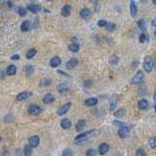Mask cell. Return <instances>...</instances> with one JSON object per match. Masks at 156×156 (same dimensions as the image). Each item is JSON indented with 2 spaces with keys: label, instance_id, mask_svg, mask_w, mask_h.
<instances>
[{
  "label": "cell",
  "instance_id": "cell-1",
  "mask_svg": "<svg viewBox=\"0 0 156 156\" xmlns=\"http://www.w3.org/2000/svg\"><path fill=\"white\" fill-rule=\"evenodd\" d=\"M153 66H154V63L152 62V59L149 57V56H146L144 58V62H143V69L144 71L147 72V73H150L153 69Z\"/></svg>",
  "mask_w": 156,
  "mask_h": 156
},
{
  "label": "cell",
  "instance_id": "cell-2",
  "mask_svg": "<svg viewBox=\"0 0 156 156\" xmlns=\"http://www.w3.org/2000/svg\"><path fill=\"white\" fill-rule=\"evenodd\" d=\"M71 106H72V103L67 102L66 104H64V105H62L61 107L59 108L58 111H57V114H58L59 116H63V115H65V114L70 110Z\"/></svg>",
  "mask_w": 156,
  "mask_h": 156
},
{
  "label": "cell",
  "instance_id": "cell-3",
  "mask_svg": "<svg viewBox=\"0 0 156 156\" xmlns=\"http://www.w3.org/2000/svg\"><path fill=\"white\" fill-rule=\"evenodd\" d=\"M144 75L142 73V71H137V73L135 75V77L132 79V84H137V83H141L143 80Z\"/></svg>",
  "mask_w": 156,
  "mask_h": 156
},
{
  "label": "cell",
  "instance_id": "cell-4",
  "mask_svg": "<svg viewBox=\"0 0 156 156\" xmlns=\"http://www.w3.org/2000/svg\"><path fill=\"white\" fill-rule=\"evenodd\" d=\"M130 129H131V126H130V127H127V126H125V127H121L120 128V130H119V132H118L119 137H122V138L127 137L128 135H129V132H130Z\"/></svg>",
  "mask_w": 156,
  "mask_h": 156
},
{
  "label": "cell",
  "instance_id": "cell-5",
  "mask_svg": "<svg viewBox=\"0 0 156 156\" xmlns=\"http://www.w3.org/2000/svg\"><path fill=\"white\" fill-rule=\"evenodd\" d=\"M28 112H29V115H33V116H36L40 113V107L37 106V105H30L28 109Z\"/></svg>",
  "mask_w": 156,
  "mask_h": 156
},
{
  "label": "cell",
  "instance_id": "cell-6",
  "mask_svg": "<svg viewBox=\"0 0 156 156\" xmlns=\"http://www.w3.org/2000/svg\"><path fill=\"white\" fill-rule=\"evenodd\" d=\"M130 13L132 17H136L137 14V6L135 0H132L130 3Z\"/></svg>",
  "mask_w": 156,
  "mask_h": 156
},
{
  "label": "cell",
  "instance_id": "cell-7",
  "mask_svg": "<svg viewBox=\"0 0 156 156\" xmlns=\"http://www.w3.org/2000/svg\"><path fill=\"white\" fill-rule=\"evenodd\" d=\"M80 15H81V17L84 20H89L90 18H91L90 10L88 9V8H83V9L80 12Z\"/></svg>",
  "mask_w": 156,
  "mask_h": 156
},
{
  "label": "cell",
  "instance_id": "cell-8",
  "mask_svg": "<svg viewBox=\"0 0 156 156\" xmlns=\"http://www.w3.org/2000/svg\"><path fill=\"white\" fill-rule=\"evenodd\" d=\"M95 131L94 130H90V131H88V132H83V134H80L79 136L76 137V141H83L84 138H87L88 137H89L90 135H92V132H94Z\"/></svg>",
  "mask_w": 156,
  "mask_h": 156
},
{
  "label": "cell",
  "instance_id": "cell-9",
  "mask_svg": "<svg viewBox=\"0 0 156 156\" xmlns=\"http://www.w3.org/2000/svg\"><path fill=\"white\" fill-rule=\"evenodd\" d=\"M30 95H32V92H29V91H23V92L19 93L17 95V100L18 101H23V100L28 99Z\"/></svg>",
  "mask_w": 156,
  "mask_h": 156
},
{
  "label": "cell",
  "instance_id": "cell-10",
  "mask_svg": "<svg viewBox=\"0 0 156 156\" xmlns=\"http://www.w3.org/2000/svg\"><path fill=\"white\" fill-rule=\"evenodd\" d=\"M71 11H72V7L70 5H64L61 10V14L64 17H69L71 15Z\"/></svg>",
  "mask_w": 156,
  "mask_h": 156
},
{
  "label": "cell",
  "instance_id": "cell-11",
  "mask_svg": "<svg viewBox=\"0 0 156 156\" xmlns=\"http://www.w3.org/2000/svg\"><path fill=\"white\" fill-rule=\"evenodd\" d=\"M54 100H55V97H54L53 94H51V93H46V94L44 95L43 102L45 103V104H51L52 102H54Z\"/></svg>",
  "mask_w": 156,
  "mask_h": 156
},
{
  "label": "cell",
  "instance_id": "cell-12",
  "mask_svg": "<svg viewBox=\"0 0 156 156\" xmlns=\"http://www.w3.org/2000/svg\"><path fill=\"white\" fill-rule=\"evenodd\" d=\"M78 64H79L78 59L72 58L71 60H69L68 62H67V64H66V67H67L68 69H74V68H76V67L78 66Z\"/></svg>",
  "mask_w": 156,
  "mask_h": 156
},
{
  "label": "cell",
  "instance_id": "cell-13",
  "mask_svg": "<svg viewBox=\"0 0 156 156\" xmlns=\"http://www.w3.org/2000/svg\"><path fill=\"white\" fill-rule=\"evenodd\" d=\"M60 64H61V59L58 56H55L50 60V66L52 68H57L58 66H60Z\"/></svg>",
  "mask_w": 156,
  "mask_h": 156
},
{
  "label": "cell",
  "instance_id": "cell-14",
  "mask_svg": "<svg viewBox=\"0 0 156 156\" xmlns=\"http://www.w3.org/2000/svg\"><path fill=\"white\" fill-rule=\"evenodd\" d=\"M98 150H99V153L101 154V155H104V154H106L109 150V145H108L107 143H101L99 147H98Z\"/></svg>",
  "mask_w": 156,
  "mask_h": 156
},
{
  "label": "cell",
  "instance_id": "cell-15",
  "mask_svg": "<svg viewBox=\"0 0 156 156\" xmlns=\"http://www.w3.org/2000/svg\"><path fill=\"white\" fill-rule=\"evenodd\" d=\"M27 9L29 10V11H30L32 13H37V12L40 11L41 8H40V6L37 4H29V5H28Z\"/></svg>",
  "mask_w": 156,
  "mask_h": 156
},
{
  "label": "cell",
  "instance_id": "cell-16",
  "mask_svg": "<svg viewBox=\"0 0 156 156\" xmlns=\"http://www.w3.org/2000/svg\"><path fill=\"white\" fill-rule=\"evenodd\" d=\"M16 73H17V67L14 65H9L6 69V74L8 76H14Z\"/></svg>",
  "mask_w": 156,
  "mask_h": 156
},
{
  "label": "cell",
  "instance_id": "cell-17",
  "mask_svg": "<svg viewBox=\"0 0 156 156\" xmlns=\"http://www.w3.org/2000/svg\"><path fill=\"white\" fill-rule=\"evenodd\" d=\"M137 107L139 108L141 110H145L148 107V101H147L146 99H141L137 102Z\"/></svg>",
  "mask_w": 156,
  "mask_h": 156
},
{
  "label": "cell",
  "instance_id": "cell-18",
  "mask_svg": "<svg viewBox=\"0 0 156 156\" xmlns=\"http://www.w3.org/2000/svg\"><path fill=\"white\" fill-rule=\"evenodd\" d=\"M29 144L33 147H36L39 144V137L37 136H34V137H29Z\"/></svg>",
  "mask_w": 156,
  "mask_h": 156
},
{
  "label": "cell",
  "instance_id": "cell-19",
  "mask_svg": "<svg viewBox=\"0 0 156 156\" xmlns=\"http://www.w3.org/2000/svg\"><path fill=\"white\" fill-rule=\"evenodd\" d=\"M84 104H85L87 106H89V107L95 106V105L97 104V98H94V97L88 98V99L84 101Z\"/></svg>",
  "mask_w": 156,
  "mask_h": 156
},
{
  "label": "cell",
  "instance_id": "cell-20",
  "mask_svg": "<svg viewBox=\"0 0 156 156\" xmlns=\"http://www.w3.org/2000/svg\"><path fill=\"white\" fill-rule=\"evenodd\" d=\"M71 126H72V123L69 119H63L61 121V127L63 128L64 130H68L71 128Z\"/></svg>",
  "mask_w": 156,
  "mask_h": 156
},
{
  "label": "cell",
  "instance_id": "cell-21",
  "mask_svg": "<svg viewBox=\"0 0 156 156\" xmlns=\"http://www.w3.org/2000/svg\"><path fill=\"white\" fill-rule=\"evenodd\" d=\"M30 28V22H29V20H27V21H24L22 25H21V30L22 32H28Z\"/></svg>",
  "mask_w": 156,
  "mask_h": 156
},
{
  "label": "cell",
  "instance_id": "cell-22",
  "mask_svg": "<svg viewBox=\"0 0 156 156\" xmlns=\"http://www.w3.org/2000/svg\"><path fill=\"white\" fill-rule=\"evenodd\" d=\"M57 89H58V91L60 93H64L66 92V91H68L69 87L67 83H60L58 85V88H57Z\"/></svg>",
  "mask_w": 156,
  "mask_h": 156
},
{
  "label": "cell",
  "instance_id": "cell-23",
  "mask_svg": "<svg viewBox=\"0 0 156 156\" xmlns=\"http://www.w3.org/2000/svg\"><path fill=\"white\" fill-rule=\"evenodd\" d=\"M84 127H85V121L84 120H80L76 125V130L78 132H81V131H83Z\"/></svg>",
  "mask_w": 156,
  "mask_h": 156
},
{
  "label": "cell",
  "instance_id": "cell-24",
  "mask_svg": "<svg viewBox=\"0 0 156 156\" xmlns=\"http://www.w3.org/2000/svg\"><path fill=\"white\" fill-rule=\"evenodd\" d=\"M137 26H138V28L142 29V30H145L147 29V23L145 20H139L138 22H137Z\"/></svg>",
  "mask_w": 156,
  "mask_h": 156
},
{
  "label": "cell",
  "instance_id": "cell-25",
  "mask_svg": "<svg viewBox=\"0 0 156 156\" xmlns=\"http://www.w3.org/2000/svg\"><path fill=\"white\" fill-rule=\"evenodd\" d=\"M32 145L30 144H28V145H25L24 147V154L26 156H30L32 155V153H33V148H32Z\"/></svg>",
  "mask_w": 156,
  "mask_h": 156
},
{
  "label": "cell",
  "instance_id": "cell-26",
  "mask_svg": "<svg viewBox=\"0 0 156 156\" xmlns=\"http://www.w3.org/2000/svg\"><path fill=\"white\" fill-rule=\"evenodd\" d=\"M80 49V45L78 43H71L69 45V50L72 52H78Z\"/></svg>",
  "mask_w": 156,
  "mask_h": 156
},
{
  "label": "cell",
  "instance_id": "cell-27",
  "mask_svg": "<svg viewBox=\"0 0 156 156\" xmlns=\"http://www.w3.org/2000/svg\"><path fill=\"white\" fill-rule=\"evenodd\" d=\"M35 54H36V50H35V49L34 48L29 49V51L27 52V54H26V57H27L28 59H32Z\"/></svg>",
  "mask_w": 156,
  "mask_h": 156
},
{
  "label": "cell",
  "instance_id": "cell-28",
  "mask_svg": "<svg viewBox=\"0 0 156 156\" xmlns=\"http://www.w3.org/2000/svg\"><path fill=\"white\" fill-rule=\"evenodd\" d=\"M105 29H107L108 32H114L116 29V25L114 24V23H107Z\"/></svg>",
  "mask_w": 156,
  "mask_h": 156
},
{
  "label": "cell",
  "instance_id": "cell-29",
  "mask_svg": "<svg viewBox=\"0 0 156 156\" xmlns=\"http://www.w3.org/2000/svg\"><path fill=\"white\" fill-rule=\"evenodd\" d=\"M25 71H26V75L28 77H30L34 74V67L33 66H27L26 69H25Z\"/></svg>",
  "mask_w": 156,
  "mask_h": 156
},
{
  "label": "cell",
  "instance_id": "cell-30",
  "mask_svg": "<svg viewBox=\"0 0 156 156\" xmlns=\"http://www.w3.org/2000/svg\"><path fill=\"white\" fill-rule=\"evenodd\" d=\"M39 83H40L41 87H49V85L51 84V80H49V79H43V80L40 81Z\"/></svg>",
  "mask_w": 156,
  "mask_h": 156
},
{
  "label": "cell",
  "instance_id": "cell-31",
  "mask_svg": "<svg viewBox=\"0 0 156 156\" xmlns=\"http://www.w3.org/2000/svg\"><path fill=\"white\" fill-rule=\"evenodd\" d=\"M125 114H126V110H125V109H119L118 111H116V112L114 113L115 117H117V118L123 117V116H124Z\"/></svg>",
  "mask_w": 156,
  "mask_h": 156
},
{
  "label": "cell",
  "instance_id": "cell-32",
  "mask_svg": "<svg viewBox=\"0 0 156 156\" xmlns=\"http://www.w3.org/2000/svg\"><path fill=\"white\" fill-rule=\"evenodd\" d=\"M110 64H112V65H116V64L119 62V57L116 56V55H112L111 57H110Z\"/></svg>",
  "mask_w": 156,
  "mask_h": 156
},
{
  "label": "cell",
  "instance_id": "cell-33",
  "mask_svg": "<svg viewBox=\"0 0 156 156\" xmlns=\"http://www.w3.org/2000/svg\"><path fill=\"white\" fill-rule=\"evenodd\" d=\"M149 146L151 147L152 149H155L156 148V137H151L150 139H149Z\"/></svg>",
  "mask_w": 156,
  "mask_h": 156
},
{
  "label": "cell",
  "instance_id": "cell-34",
  "mask_svg": "<svg viewBox=\"0 0 156 156\" xmlns=\"http://www.w3.org/2000/svg\"><path fill=\"white\" fill-rule=\"evenodd\" d=\"M117 106V99L116 98H112L110 100V110H114Z\"/></svg>",
  "mask_w": 156,
  "mask_h": 156
},
{
  "label": "cell",
  "instance_id": "cell-35",
  "mask_svg": "<svg viewBox=\"0 0 156 156\" xmlns=\"http://www.w3.org/2000/svg\"><path fill=\"white\" fill-rule=\"evenodd\" d=\"M18 13H19L20 16H26L27 15V10H26V8H24L23 6H20L19 8H18Z\"/></svg>",
  "mask_w": 156,
  "mask_h": 156
},
{
  "label": "cell",
  "instance_id": "cell-36",
  "mask_svg": "<svg viewBox=\"0 0 156 156\" xmlns=\"http://www.w3.org/2000/svg\"><path fill=\"white\" fill-rule=\"evenodd\" d=\"M62 156H74V153L71 149H65L63 152H62Z\"/></svg>",
  "mask_w": 156,
  "mask_h": 156
},
{
  "label": "cell",
  "instance_id": "cell-37",
  "mask_svg": "<svg viewBox=\"0 0 156 156\" xmlns=\"http://www.w3.org/2000/svg\"><path fill=\"white\" fill-rule=\"evenodd\" d=\"M136 156H146V152L144 151V149H142V148H138L137 150Z\"/></svg>",
  "mask_w": 156,
  "mask_h": 156
},
{
  "label": "cell",
  "instance_id": "cell-38",
  "mask_svg": "<svg viewBox=\"0 0 156 156\" xmlns=\"http://www.w3.org/2000/svg\"><path fill=\"white\" fill-rule=\"evenodd\" d=\"M85 155L87 156H96V151H95V149L90 148V149H88V151H87Z\"/></svg>",
  "mask_w": 156,
  "mask_h": 156
},
{
  "label": "cell",
  "instance_id": "cell-39",
  "mask_svg": "<svg viewBox=\"0 0 156 156\" xmlns=\"http://www.w3.org/2000/svg\"><path fill=\"white\" fill-rule=\"evenodd\" d=\"M97 25H98V27H100V28H105L106 25H107V21H106V20H99Z\"/></svg>",
  "mask_w": 156,
  "mask_h": 156
},
{
  "label": "cell",
  "instance_id": "cell-40",
  "mask_svg": "<svg viewBox=\"0 0 156 156\" xmlns=\"http://www.w3.org/2000/svg\"><path fill=\"white\" fill-rule=\"evenodd\" d=\"M83 85H84L85 88H90V87L92 85V81H91V80H85V81L83 82Z\"/></svg>",
  "mask_w": 156,
  "mask_h": 156
},
{
  "label": "cell",
  "instance_id": "cell-41",
  "mask_svg": "<svg viewBox=\"0 0 156 156\" xmlns=\"http://www.w3.org/2000/svg\"><path fill=\"white\" fill-rule=\"evenodd\" d=\"M113 124L114 125H116V126H118V127H125V126H127L125 123H123V122H121V121H118V120H115L114 122H113Z\"/></svg>",
  "mask_w": 156,
  "mask_h": 156
},
{
  "label": "cell",
  "instance_id": "cell-42",
  "mask_svg": "<svg viewBox=\"0 0 156 156\" xmlns=\"http://www.w3.org/2000/svg\"><path fill=\"white\" fill-rule=\"evenodd\" d=\"M145 40H146V35L144 34H142L139 35V42L143 43V42H145Z\"/></svg>",
  "mask_w": 156,
  "mask_h": 156
},
{
  "label": "cell",
  "instance_id": "cell-43",
  "mask_svg": "<svg viewBox=\"0 0 156 156\" xmlns=\"http://www.w3.org/2000/svg\"><path fill=\"white\" fill-rule=\"evenodd\" d=\"M11 59H12V60H14V61H17V60H19L20 59V56L18 55V54H16V55H13Z\"/></svg>",
  "mask_w": 156,
  "mask_h": 156
},
{
  "label": "cell",
  "instance_id": "cell-44",
  "mask_svg": "<svg viewBox=\"0 0 156 156\" xmlns=\"http://www.w3.org/2000/svg\"><path fill=\"white\" fill-rule=\"evenodd\" d=\"M58 73H59V74H61V75H64V76H66V77H70V75H69V74L65 73V72H63V71H60V70H59Z\"/></svg>",
  "mask_w": 156,
  "mask_h": 156
},
{
  "label": "cell",
  "instance_id": "cell-45",
  "mask_svg": "<svg viewBox=\"0 0 156 156\" xmlns=\"http://www.w3.org/2000/svg\"><path fill=\"white\" fill-rule=\"evenodd\" d=\"M94 40H96V42H97V43H99V42H100V36H99V35H95Z\"/></svg>",
  "mask_w": 156,
  "mask_h": 156
},
{
  "label": "cell",
  "instance_id": "cell-46",
  "mask_svg": "<svg viewBox=\"0 0 156 156\" xmlns=\"http://www.w3.org/2000/svg\"><path fill=\"white\" fill-rule=\"evenodd\" d=\"M151 25L153 26V27H156V17L154 18V19L152 20V22H151Z\"/></svg>",
  "mask_w": 156,
  "mask_h": 156
},
{
  "label": "cell",
  "instance_id": "cell-47",
  "mask_svg": "<svg viewBox=\"0 0 156 156\" xmlns=\"http://www.w3.org/2000/svg\"><path fill=\"white\" fill-rule=\"evenodd\" d=\"M8 6H9V8H12L13 5H12V2H11V1H8Z\"/></svg>",
  "mask_w": 156,
  "mask_h": 156
},
{
  "label": "cell",
  "instance_id": "cell-48",
  "mask_svg": "<svg viewBox=\"0 0 156 156\" xmlns=\"http://www.w3.org/2000/svg\"><path fill=\"white\" fill-rule=\"evenodd\" d=\"M152 2H153V4L156 5V0H152Z\"/></svg>",
  "mask_w": 156,
  "mask_h": 156
},
{
  "label": "cell",
  "instance_id": "cell-49",
  "mask_svg": "<svg viewBox=\"0 0 156 156\" xmlns=\"http://www.w3.org/2000/svg\"><path fill=\"white\" fill-rule=\"evenodd\" d=\"M153 98H154V100H155V101H156V93H155V94H154V96H153Z\"/></svg>",
  "mask_w": 156,
  "mask_h": 156
},
{
  "label": "cell",
  "instance_id": "cell-50",
  "mask_svg": "<svg viewBox=\"0 0 156 156\" xmlns=\"http://www.w3.org/2000/svg\"><path fill=\"white\" fill-rule=\"evenodd\" d=\"M154 67L156 68V60H155V62H154Z\"/></svg>",
  "mask_w": 156,
  "mask_h": 156
},
{
  "label": "cell",
  "instance_id": "cell-51",
  "mask_svg": "<svg viewBox=\"0 0 156 156\" xmlns=\"http://www.w3.org/2000/svg\"><path fill=\"white\" fill-rule=\"evenodd\" d=\"M0 142H1V137H0Z\"/></svg>",
  "mask_w": 156,
  "mask_h": 156
},
{
  "label": "cell",
  "instance_id": "cell-52",
  "mask_svg": "<svg viewBox=\"0 0 156 156\" xmlns=\"http://www.w3.org/2000/svg\"><path fill=\"white\" fill-rule=\"evenodd\" d=\"M154 108H155V111H156V105H155V107H154Z\"/></svg>",
  "mask_w": 156,
  "mask_h": 156
},
{
  "label": "cell",
  "instance_id": "cell-53",
  "mask_svg": "<svg viewBox=\"0 0 156 156\" xmlns=\"http://www.w3.org/2000/svg\"><path fill=\"white\" fill-rule=\"evenodd\" d=\"M89 1H94V0H89Z\"/></svg>",
  "mask_w": 156,
  "mask_h": 156
},
{
  "label": "cell",
  "instance_id": "cell-54",
  "mask_svg": "<svg viewBox=\"0 0 156 156\" xmlns=\"http://www.w3.org/2000/svg\"><path fill=\"white\" fill-rule=\"evenodd\" d=\"M48 1H53V0H48Z\"/></svg>",
  "mask_w": 156,
  "mask_h": 156
},
{
  "label": "cell",
  "instance_id": "cell-55",
  "mask_svg": "<svg viewBox=\"0 0 156 156\" xmlns=\"http://www.w3.org/2000/svg\"><path fill=\"white\" fill-rule=\"evenodd\" d=\"M155 35H156V29H155Z\"/></svg>",
  "mask_w": 156,
  "mask_h": 156
}]
</instances>
